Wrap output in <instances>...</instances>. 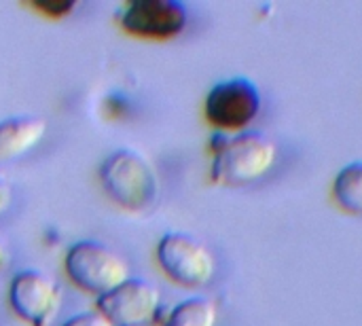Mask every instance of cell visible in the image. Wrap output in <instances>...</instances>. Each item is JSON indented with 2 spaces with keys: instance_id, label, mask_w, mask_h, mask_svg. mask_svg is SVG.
<instances>
[{
  "instance_id": "3957f363",
  "label": "cell",
  "mask_w": 362,
  "mask_h": 326,
  "mask_svg": "<svg viewBox=\"0 0 362 326\" xmlns=\"http://www.w3.org/2000/svg\"><path fill=\"white\" fill-rule=\"evenodd\" d=\"M64 267L76 289L95 297L115 291L129 278L125 259L110 246L93 240L72 244L66 252Z\"/></svg>"
},
{
  "instance_id": "52a82bcc",
  "label": "cell",
  "mask_w": 362,
  "mask_h": 326,
  "mask_svg": "<svg viewBox=\"0 0 362 326\" xmlns=\"http://www.w3.org/2000/svg\"><path fill=\"white\" fill-rule=\"evenodd\" d=\"M161 308L159 291L142 278H127L115 291L98 297V312L112 326L146 325Z\"/></svg>"
},
{
  "instance_id": "5bb4252c",
  "label": "cell",
  "mask_w": 362,
  "mask_h": 326,
  "mask_svg": "<svg viewBox=\"0 0 362 326\" xmlns=\"http://www.w3.org/2000/svg\"><path fill=\"white\" fill-rule=\"evenodd\" d=\"M11 204V187L6 185L4 178H0V214L8 208Z\"/></svg>"
},
{
  "instance_id": "5b68a950",
  "label": "cell",
  "mask_w": 362,
  "mask_h": 326,
  "mask_svg": "<svg viewBox=\"0 0 362 326\" xmlns=\"http://www.w3.org/2000/svg\"><path fill=\"white\" fill-rule=\"evenodd\" d=\"M263 98L259 87L244 76L216 83L204 102L206 119L221 134L246 132L248 125L259 117Z\"/></svg>"
},
{
  "instance_id": "7c38bea8",
  "label": "cell",
  "mask_w": 362,
  "mask_h": 326,
  "mask_svg": "<svg viewBox=\"0 0 362 326\" xmlns=\"http://www.w3.org/2000/svg\"><path fill=\"white\" fill-rule=\"evenodd\" d=\"M34 6L40 11V13H45L47 17H64V15H68L74 6H76V2H72V0H57V2H49V0H38V2H34Z\"/></svg>"
},
{
  "instance_id": "9c48e42d",
  "label": "cell",
  "mask_w": 362,
  "mask_h": 326,
  "mask_svg": "<svg viewBox=\"0 0 362 326\" xmlns=\"http://www.w3.org/2000/svg\"><path fill=\"white\" fill-rule=\"evenodd\" d=\"M45 134L47 121L40 117H8L0 121V161L25 155Z\"/></svg>"
},
{
  "instance_id": "30bf717a",
  "label": "cell",
  "mask_w": 362,
  "mask_h": 326,
  "mask_svg": "<svg viewBox=\"0 0 362 326\" xmlns=\"http://www.w3.org/2000/svg\"><path fill=\"white\" fill-rule=\"evenodd\" d=\"M218 310L208 297H191L180 301L165 318L161 326H216Z\"/></svg>"
},
{
  "instance_id": "7a4b0ae2",
  "label": "cell",
  "mask_w": 362,
  "mask_h": 326,
  "mask_svg": "<svg viewBox=\"0 0 362 326\" xmlns=\"http://www.w3.org/2000/svg\"><path fill=\"white\" fill-rule=\"evenodd\" d=\"M100 180L108 197L129 212L151 208L159 195L155 165L138 151L121 149L110 153L100 165Z\"/></svg>"
},
{
  "instance_id": "277c9868",
  "label": "cell",
  "mask_w": 362,
  "mask_h": 326,
  "mask_svg": "<svg viewBox=\"0 0 362 326\" xmlns=\"http://www.w3.org/2000/svg\"><path fill=\"white\" fill-rule=\"evenodd\" d=\"M157 263L174 284L185 289L206 286L216 272V261L208 246L182 231L165 233L159 240Z\"/></svg>"
},
{
  "instance_id": "6da1fadb",
  "label": "cell",
  "mask_w": 362,
  "mask_h": 326,
  "mask_svg": "<svg viewBox=\"0 0 362 326\" xmlns=\"http://www.w3.org/2000/svg\"><path fill=\"white\" fill-rule=\"evenodd\" d=\"M212 146V182L225 187H242L265 176L278 157L276 144L261 132L246 129L235 136L216 134Z\"/></svg>"
},
{
  "instance_id": "9a60e30c",
  "label": "cell",
  "mask_w": 362,
  "mask_h": 326,
  "mask_svg": "<svg viewBox=\"0 0 362 326\" xmlns=\"http://www.w3.org/2000/svg\"><path fill=\"white\" fill-rule=\"evenodd\" d=\"M6 259H8V255H6V248H4V244L0 242V269L6 265Z\"/></svg>"
},
{
  "instance_id": "4fadbf2b",
  "label": "cell",
  "mask_w": 362,
  "mask_h": 326,
  "mask_svg": "<svg viewBox=\"0 0 362 326\" xmlns=\"http://www.w3.org/2000/svg\"><path fill=\"white\" fill-rule=\"evenodd\" d=\"M62 326H112L100 312H85L74 318H70L66 325Z\"/></svg>"
},
{
  "instance_id": "8992f818",
  "label": "cell",
  "mask_w": 362,
  "mask_h": 326,
  "mask_svg": "<svg viewBox=\"0 0 362 326\" xmlns=\"http://www.w3.org/2000/svg\"><path fill=\"white\" fill-rule=\"evenodd\" d=\"M8 303L28 326H49L62 305V291L51 276L25 269L11 280Z\"/></svg>"
},
{
  "instance_id": "2e32d148",
  "label": "cell",
  "mask_w": 362,
  "mask_h": 326,
  "mask_svg": "<svg viewBox=\"0 0 362 326\" xmlns=\"http://www.w3.org/2000/svg\"><path fill=\"white\" fill-rule=\"evenodd\" d=\"M134 326H157V325H153V322H146V325H134Z\"/></svg>"
},
{
  "instance_id": "8fae6325",
  "label": "cell",
  "mask_w": 362,
  "mask_h": 326,
  "mask_svg": "<svg viewBox=\"0 0 362 326\" xmlns=\"http://www.w3.org/2000/svg\"><path fill=\"white\" fill-rule=\"evenodd\" d=\"M333 197L341 210L362 214V161H352L337 172L333 180Z\"/></svg>"
},
{
  "instance_id": "ba28073f",
  "label": "cell",
  "mask_w": 362,
  "mask_h": 326,
  "mask_svg": "<svg viewBox=\"0 0 362 326\" xmlns=\"http://www.w3.org/2000/svg\"><path fill=\"white\" fill-rule=\"evenodd\" d=\"M119 21L132 36L170 40L187 28L189 13L176 0H134L123 8Z\"/></svg>"
}]
</instances>
